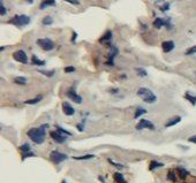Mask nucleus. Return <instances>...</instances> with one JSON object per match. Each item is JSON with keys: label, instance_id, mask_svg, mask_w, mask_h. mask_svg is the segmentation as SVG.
Segmentation results:
<instances>
[{"label": "nucleus", "instance_id": "nucleus-1", "mask_svg": "<svg viewBox=\"0 0 196 183\" xmlns=\"http://www.w3.org/2000/svg\"><path fill=\"white\" fill-rule=\"evenodd\" d=\"M45 128H49V125H43L42 127H38V128H31L28 130L27 135L29 136V138L36 143V144H42L44 143L45 140Z\"/></svg>", "mask_w": 196, "mask_h": 183}, {"label": "nucleus", "instance_id": "nucleus-21", "mask_svg": "<svg viewBox=\"0 0 196 183\" xmlns=\"http://www.w3.org/2000/svg\"><path fill=\"white\" fill-rule=\"evenodd\" d=\"M92 158H95V155L87 154V155H81V157H74L73 159L74 160H89V159H92Z\"/></svg>", "mask_w": 196, "mask_h": 183}, {"label": "nucleus", "instance_id": "nucleus-40", "mask_svg": "<svg viewBox=\"0 0 196 183\" xmlns=\"http://www.w3.org/2000/svg\"><path fill=\"white\" fill-rule=\"evenodd\" d=\"M195 75H196V73H195Z\"/></svg>", "mask_w": 196, "mask_h": 183}, {"label": "nucleus", "instance_id": "nucleus-14", "mask_svg": "<svg viewBox=\"0 0 196 183\" xmlns=\"http://www.w3.org/2000/svg\"><path fill=\"white\" fill-rule=\"evenodd\" d=\"M180 121H181L180 117H173V119H171L170 121H167V122L165 123V127L166 128H168V127H173V125H178Z\"/></svg>", "mask_w": 196, "mask_h": 183}, {"label": "nucleus", "instance_id": "nucleus-19", "mask_svg": "<svg viewBox=\"0 0 196 183\" xmlns=\"http://www.w3.org/2000/svg\"><path fill=\"white\" fill-rule=\"evenodd\" d=\"M113 177L117 183H127L126 182V180H125V177H123V175L120 174V173H114Z\"/></svg>", "mask_w": 196, "mask_h": 183}, {"label": "nucleus", "instance_id": "nucleus-7", "mask_svg": "<svg viewBox=\"0 0 196 183\" xmlns=\"http://www.w3.org/2000/svg\"><path fill=\"white\" fill-rule=\"evenodd\" d=\"M136 129L137 130H142V129H150V130H153L155 129V125L153 123L149 121V120H145V119H142L140 120V122L136 125Z\"/></svg>", "mask_w": 196, "mask_h": 183}, {"label": "nucleus", "instance_id": "nucleus-32", "mask_svg": "<svg viewBox=\"0 0 196 183\" xmlns=\"http://www.w3.org/2000/svg\"><path fill=\"white\" fill-rule=\"evenodd\" d=\"M64 70H65V73H74L75 72V67H72V66L66 67Z\"/></svg>", "mask_w": 196, "mask_h": 183}, {"label": "nucleus", "instance_id": "nucleus-39", "mask_svg": "<svg viewBox=\"0 0 196 183\" xmlns=\"http://www.w3.org/2000/svg\"><path fill=\"white\" fill-rule=\"evenodd\" d=\"M61 183H66V181H65V180H62V182Z\"/></svg>", "mask_w": 196, "mask_h": 183}, {"label": "nucleus", "instance_id": "nucleus-9", "mask_svg": "<svg viewBox=\"0 0 196 183\" xmlns=\"http://www.w3.org/2000/svg\"><path fill=\"white\" fill-rule=\"evenodd\" d=\"M164 25H165L166 28H168V29H172V24H171L170 21H166V20L160 19V17L156 19V20L153 21V27L157 28V29H160V28L164 27Z\"/></svg>", "mask_w": 196, "mask_h": 183}, {"label": "nucleus", "instance_id": "nucleus-33", "mask_svg": "<svg viewBox=\"0 0 196 183\" xmlns=\"http://www.w3.org/2000/svg\"><path fill=\"white\" fill-rule=\"evenodd\" d=\"M160 10H163V12H165V10H167L168 8H170V4H167V2H165L163 6H160Z\"/></svg>", "mask_w": 196, "mask_h": 183}, {"label": "nucleus", "instance_id": "nucleus-35", "mask_svg": "<svg viewBox=\"0 0 196 183\" xmlns=\"http://www.w3.org/2000/svg\"><path fill=\"white\" fill-rule=\"evenodd\" d=\"M188 140L190 142V143H194V144H196V135L192 136V137H189Z\"/></svg>", "mask_w": 196, "mask_h": 183}, {"label": "nucleus", "instance_id": "nucleus-8", "mask_svg": "<svg viewBox=\"0 0 196 183\" xmlns=\"http://www.w3.org/2000/svg\"><path fill=\"white\" fill-rule=\"evenodd\" d=\"M50 136H51V138H52L54 142H57L58 144H62V143L66 142V136L62 135L59 130H57V131H51L50 132Z\"/></svg>", "mask_w": 196, "mask_h": 183}, {"label": "nucleus", "instance_id": "nucleus-24", "mask_svg": "<svg viewBox=\"0 0 196 183\" xmlns=\"http://www.w3.org/2000/svg\"><path fill=\"white\" fill-rule=\"evenodd\" d=\"M42 23H43L44 25H51V24L53 23V19L51 17V16H45V17L43 19Z\"/></svg>", "mask_w": 196, "mask_h": 183}, {"label": "nucleus", "instance_id": "nucleus-27", "mask_svg": "<svg viewBox=\"0 0 196 183\" xmlns=\"http://www.w3.org/2000/svg\"><path fill=\"white\" fill-rule=\"evenodd\" d=\"M195 53H196V45H194V46L189 47L188 50L186 51V55H192V54H195Z\"/></svg>", "mask_w": 196, "mask_h": 183}, {"label": "nucleus", "instance_id": "nucleus-28", "mask_svg": "<svg viewBox=\"0 0 196 183\" xmlns=\"http://www.w3.org/2000/svg\"><path fill=\"white\" fill-rule=\"evenodd\" d=\"M6 13H7V10H6V7H5L4 2L0 1V14L4 16V15H6Z\"/></svg>", "mask_w": 196, "mask_h": 183}, {"label": "nucleus", "instance_id": "nucleus-3", "mask_svg": "<svg viewBox=\"0 0 196 183\" xmlns=\"http://www.w3.org/2000/svg\"><path fill=\"white\" fill-rule=\"evenodd\" d=\"M30 17L27 16V15H15L13 19H10L8 23L9 24H14L16 27H24V25H28L30 23Z\"/></svg>", "mask_w": 196, "mask_h": 183}, {"label": "nucleus", "instance_id": "nucleus-12", "mask_svg": "<svg viewBox=\"0 0 196 183\" xmlns=\"http://www.w3.org/2000/svg\"><path fill=\"white\" fill-rule=\"evenodd\" d=\"M174 47H175V45H174L173 40H165L162 44V49L165 53H170L171 51H173Z\"/></svg>", "mask_w": 196, "mask_h": 183}, {"label": "nucleus", "instance_id": "nucleus-5", "mask_svg": "<svg viewBox=\"0 0 196 183\" xmlns=\"http://www.w3.org/2000/svg\"><path fill=\"white\" fill-rule=\"evenodd\" d=\"M13 58H14L15 61L20 62V63H23V65L28 63V57H27L25 52L23 50H17V51L14 52L13 53Z\"/></svg>", "mask_w": 196, "mask_h": 183}, {"label": "nucleus", "instance_id": "nucleus-6", "mask_svg": "<svg viewBox=\"0 0 196 183\" xmlns=\"http://www.w3.org/2000/svg\"><path fill=\"white\" fill-rule=\"evenodd\" d=\"M67 158L68 157L66 154L61 153L59 151H52V152L50 153V159H51L54 164H60V162L66 160Z\"/></svg>", "mask_w": 196, "mask_h": 183}, {"label": "nucleus", "instance_id": "nucleus-2", "mask_svg": "<svg viewBox=\"0 0 196 183\" xmlns=\"http://www.w3.org/2000/svg\"><path fill=\"white\" fill-rule=\"evenodd\" d=\"M137 96L141 97L142 100L147 104H152L157 100L156 95L151 91L150 89H148V88H140L137 90Z\"/></svg>", "mask_w": 196, "mask_h": 183}, {"label": "nucleus", "instance_id": "nucleus-37", "mask_svg": "<svg viewBox=\"0 0 196 183\" xmlns=\"http://www.w3.org/2000/svg\"><path fill=\"white\" fill-rule=\"evenodd\" d=\"M76 37H77V34H76V32H74V34H73V38H72V42H74V40H75Z\"/></svg>", "mask_w": 196, "mask_h": 183}, {"label": "nucleus", "instance_id": "nucleus-31", "mask_svg": "<svg viewBox=\"0 0 196 183\" xmlns=\"http://www.w3.org/2000/svg\"><path fill=\"white\" fill-rule=\"evenodd\" d=\"M136 72L138 75H141V76H147V72L144 70L143 68H136Z\"/></svg>", "mask_w": 196, "mask_h": 183}, {"label": "nucleus", "instance_id": "nucleus-15", "mask_svg": "<svg viewBox=\"0 0 196 183\" xmlns=\"http://www.w3.org/2000/svg\"><path fill=\"white\" fill-rule=\"evenodd\" d=\"M54 5H55V0H43L42 4H40V6H39V8H40V9H45L46 7L54 6Z\"/></svg>", "mask_w": 196, "mask_h": 183}, {"label": "nucleus", "instance_id": "nucleus-10", "mask_svg": "<svg viewBox=\"0 0 196 183\" xmlns=\"http://www.w3.org/2000/svg\"><path fill=\"white\" fill-rule=\"evenodd\" d=\"M67 96L69 97V99H72L73 102H75L76 104H81L82 103V97H80V96L77 95L75 92V90L74 89H70V90H68L67 91Z\"/></svg>", "mask_w": 196, "mask_h": 183}, {"label": "nucleus", "instance_id": "nucleus-17", "mask_svg": "<svg viewBox=\"0 0 196 183\" xmlns=\"http://www.w3.org/2000/svg\"><path fill=\"white\" fill-rule=\"evenodd\" d=\"M185 98H186L193 106H195L196 105V96L192 95L190 92H186V93H185Z\"/></svg>", "mask_w": 196, "mask_h": 183}, {"label": "nucleus", "instance_id": "nucleus-22", "mask_svg": "<svg viewBox=\"0 0 196 183\" xmlns=\"http://www.w3.org/2000/svg\"><path fill=\"white\" fill-rule=\"evenodd\" d=\"M162 166H163V164H162V162H157L156 160H152L150 162L149 169H150V170H153L155 168H157V167H162Z\"/></svg>", "mask_w": 196, "mask_h": 183}, {"label": "nucleus", "instance_id": "nucleus-20", "mask_svg": "<svg viewBox=\"0 0 196 183\" xmlns=\"http://www.w3.org/2000/svg\"><path fill=\"white\" fill-rule=\"evenodd\" d=\"M112 39V31H110V30H107L105 32V35L100 38V43H103V42H108V40H111Z\"/></svg>", "mask_w": 196, "mask_h": 183}, {"label": "nucleus", "instance_id": "nucleus-34", "mask_svg": "<svg viewBox=\"0 0 196 183\" xmlns=\"http://www.w3.org/2000/svg\"><path fill=\"white\" fill-rule=\"evenodd\" d=\"M40 73L46 75V76H49V77H51V76H53V74H54V70H52V72H43V70H40Z\"/></svg>", "mask_w": 196, "mask_h": 183}, {"label": "nucleus", "instance_id": "nucleus-36", "mask_svg": "<svg viewBox=\"0 0 196 183\" xmlns=\"http://www.w3.org/2000/svg\"><path fill=\"white\" fill-rule=\"evenodd\" d=\"M66 1L70 2V4H73V5H79V4H80V2L77 1V0H66Z\"/></svg>", "mask_w": 196, "mask_h": 183}, {"label": "nucleus", "instance_id": "nucleus-38", "mask_svg": "<svg viewBox=\"0 0 196 183\" xmlns=\"http://www.w3.org/2000/svg\"><path fill=\"white\" fill-rule=\"evenodd\" d=\"M25 1L29 2V4H32V2H34V0H25Z\"/></svg>", "mask_w": 196, "mask_h": 183}, {"label": "nucleus", "instance_id": "nucleus-11", "mask_svg": "<svg viewBox=\"0 0 196 183\" xmlns=\"http://www.w3.org/2000/svg\"><path fill=\"white\" fill-rule=\"evenodd\" d=\"M62 112H64L65 115H67V117H72V115L75 113V108H74L70 104L64 103L62 104Z\"/></svg>", "mask_w": 196, "mask_h": 183}, {"label": "nucleus", "instance_id": "nucleus-16", "mask_svg": "<svg viewBox=\"0 0 196 183\" xmlns=\"http://www.w3.org/2000/svg\"><path fill=\"white\" fill-rule=\"evenodd\" d=\"M43 99V97L42 96H36L35 98H32V99H28V100H25L24 104H27V105H35V104H38L40 100Z\"/></svg>", "mask_w": 196, "mask_h": 183}, {"label": "nucleus", "instance_id": "nucleus-25", "mask_svg": "<svg viewBox=\"0 0 196 183\" xmlns=\"http://www.w3.org/2000/svg\"><path fill=\"white\" fill-rule=\"evenodd\" d=\"M178 173H179V175H180L181 179H185V177L189 174L188 172H187L186 169H183V168H178Z\"/></svg>", "mask_w": 196, "mask_h": 183}, {"label": "nucleus", "instance_id": "nucleus-26", "mask_svg": "<svg viewBox=\"0 0 196 183\" xmlns=\"http://www.w3.org/2000/svg\"><path fill=\"white\" fill-rule=\"evenodd\" d=\"M145 113H147V111L143 110V108H137V110H136V112H135V115H134V117H135V119H137L138 117H141L142 114H145Z\"/></svg>", "mask_w": 196, "mask_h": 183}, {"label": "nucleus", "instance_id": "nucleus-29", "mask_svg": "<svg viewBox=\"0 0 196 183\" xmlns=\"http://www.w3.org/2000/svg\"><path fill=\"white\" fill-rule=\"evenodd\" d=\"M57 130H59V131L62 134V135H67V136H72V134L69 131H67V130H65V129H62L61 127H57Z\"/></svg>", "mask_w": 196, "mask_h": 183}, {"label": "nucleus", "instance_id": "nucleus-23", "mask_svg": "<svg viewBox=\"0 0 196 183\" xmlns=\"http://www.w3.org/2000/svg\"><path fill=\"white\" fill-rule=\"evenodd\" d=\"M14 82H15L16 84H21V85H23V84H27L28 80H27L25 77L20 76V77H15V78H14Z\"/></svg>", "mask_w": 196, "mask_h": 183}, {"label": "nucleus", "instance_id": "nucleus-4", "mask_svg": "<svg viewBox=\"0 0 196 183\" xmlns=\"http://www.w3.org/2000/svg\"><path fill=\"white\" fill-rule=\"evenodd\" d=\"M37 45L44 51H51L54 49V43L50 38H39L37 39Z\"/></svg>", "mask_w": 196, "mask_h": 183}, {"label": "nucleus", "instance_id": "nucleus-13", "mask_svg": "<svg viewBox=\"0 0 196 183\" xmlns=\"http://www.w3.org/2000/svg\"><path fill=\"white\" fill-rule=\"evenodd\" d=\"M19 149H20L21 153L23 154V159H25L27 157H31V155H34V153H30L31 147H30V145H29L28 143H25V144L21 145V146L19 147Z\"/></svg>", "mask_w": 196, "mask_h": 183}, {"label": "nucleus", "instance_id": "nucleus-18", "mask_svg": "<svg viewBox=\"0 0 196 183\" xmlns=\"http://www.w3.org/2000/svg\"><path fill=\"white\" fill-rule=\"evenodd\" d=\"M31 63H32V65H36V66H44V65H45V61L38 59L36 55H32V57H31Z\"/></svg>", "mask_w": 196, "mask_h": 183}, {"label": "nucleus", "instance_id": "nucleus-30", "mask_svg": "<svg viewBox=\"0 0 196 183\" xmlns=\"http://www.w3.org/2000/svg\"><path fill=\"white\" fill-rule=\"evenodd\" d=\"M167 179H168L170 181H175L177 177H175V175H174V173L172 172V170L168 172V174H167Z\"/></svg>", "mask_w": 196, "mask_h": 183}]
</instances>
